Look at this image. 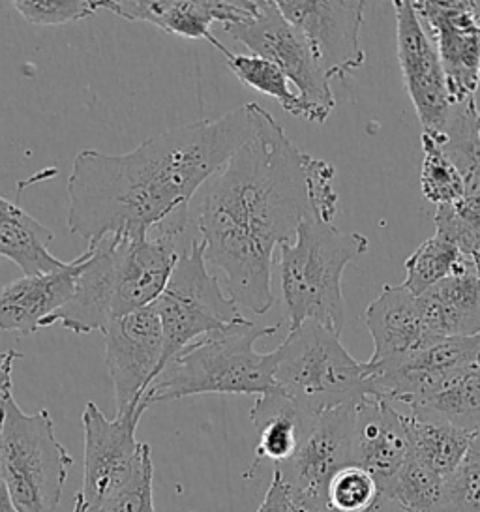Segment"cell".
<instances>
[{
  "label": "cell",
  "instance_id": "cell-13",
  "mask_svg": "<svg viewBox=\"0 0 480 512\" xmlns=\"http://www.w3.org/2000/svg\"><path fill=\"white\" fill-rule=\"evenodd\" d=\"M447 77L452 104L473 98L480 85V16L471 0H415Z\"/></svg>",
  "mask_w": 480,
  "mask_h": 512
},
{
  "label": "cell",
  "instance_id": "cell-7",
  "mask_svg": "<svg viewBox=\"0 0 480 512\" xmlns=\"http://www.w3.org/2000/svg\"><path fill=\"white\" fill-rule=\"evenodd\" d=\"M152 306L164 334L162 370L184 347L246 319L239 304L220 286L218 276L210 274L205 244L199 237L182 252L164 293Z\"/></svg>",
  "mask_w": 480,
  "mask_h": 512
},
{
  "label": "cell",
  "instance_id": "cell-27",
  "mask_svg": "<svg viewBox=\"0 0 480 512\" xmlns=\"http://www.w3.org/2000/svg\"><path fill=\"white\" fill-rule=\"evenodd\" d=\"M422 169H420V190L422 196L437 207L450 205L464 196V181L449 156L443 152L434 134L422 132Z\"/></svg>",
  "mask_w": 480,
  "mask_h": 512
},
{
  "label": "cell",
  "instance_id": "cell-4",
  "mask_svg": "<svg viewBox=\"0 0 480 512\" xmlns=\"http://www.w3.org/2000/svg\"><path fill=\"white\" fill-rule=\"evenodd\" d=\"M370 242L362 233H344L317 218H306L295 237L280 246V274L291 329L312 321L342 334L345 267L364 256Z\"/></svg>",
  "mask_w": 480,
  "mask_h": 512
},
{
  "label": "cell",
  "instance_id": "cell-9",
  "mask_svg": "<svg viewBox=\"0 0 480 512\" xmlns=\"http://www.w3.org/2000/svg\"><path fill=\"white\" fill-rule=\"evenodd\" d=\"M224 31L246 47L250 55L276 64L302 100L327 122L336 107L329 77L325 76L304 36L282 16L274 0H259V12L252 21L224 27Z\"/></svg>",
  "mask_w": 480,
  "mask_h": 512
},
{
  "label": "cell",
  "instance_id": "cell-17",
  "mask_svg": "<svg viewBox=\"0 0 480 512\" xmlns=\"http://www.w3.org/2000/svg\"><path fill=\"white\" fill-rule=\"evenodd\" d=\"M366 327L374 338V355L366 362L368 374L404 362L434 338L424 327L417 297L402 286L383 287L366 308Z\"/></svg>",
  "mask_w": 480,
  "mask_h": 512
},
{
  "label": "cell",
  "instance_id": "cell-20",
  "mask_svg": "<svg viewBox=\"0 0 480 512\" xmlns=\"http://www.w3.org/2000/svg\"><path fill=\"white\" fill-rule=\"evenodd\" d=\"M53 231L23 211L17 203L0 196V257L15 263L23 276L60 271L68 261H60L49 250Z\"/></svg>",
  "mask_w": 480,
  "mask_h": 512
},
{
  "label": "cell",
  "instance_id": "cell-30",
  "mask_svg": "<svg viewBox=\"0 0 480 512\" xmlns=\"http://www.w3.org/2000/svg\"><path fill=\"white\" fill-rule=\"evenodd\" d=\"M435 235L449 241L465 257L480 250V196H462L435 212Z\"/></svg>",
  "mask_w": 480,
  "mask_h": 512
},
{
  "label": "cell",
  "instance_id": "cell-36",
  "mask_svg": "<svg viewBox=\"0 0 480 512\" xmlns=\"http://www.w3.org/2000/svg\"><path fill=\"white\" fill-rule=\"evenodd\" d=\"M325 512H332L327 509ZM360 512H407L400 503H396L392 497L385 496V494H379L374 503Z\"/></svg>",
  "mask_w": 480,
  "mask_h": 512
},
{
  "label": "cell",
  "instance_id": "cell-2",
  "mask_svg": "<svg viewBox=\"0 0 480 512\" xmlns=\"http://www.w3.org/2000/svg\"><path fill=\"white\" fill-rule=\"evenodd\" d=\"M255 134V102L220 119L192 122L145 139L126 154L77 152L68 177L66 226L87 244L107 237H147L199 190Z\"/></svg>",
  "mask_w": 480,
  "mask_h": 512
},
{
  "label": "cell",
  "instance_id": "cell-32",
  "mask_svg": "<svg viewBox=\"0 0 480 512\" xmlns=\"http://www.w3.org/2000/svg\"><path fill=\"white\" fill-rule=\"evenodd\" d=\"M12 4L29 23L40 27L68 25L98 10L96 0H15Z\"/></svg>",
  "mask_w": 480,
  "mask_h": 512
},
{
  "label": "cell",
  "instance_id": "cell-8",
  "mask_svg": "<svg viewBox=\"0 0 480 512\" xmlns=\"http://www.w3.org/2000/svg\"><path fill=\"white\" fill-rule=\"evenodd\" d=\"M147 404L128 409L115 419H107L104 411L89 402L83 411L85 430V466L83 490L85 512H96L109 497L115 496L134 477L149 443H139L135 432Z\"/></svg>",
  "mask_w": 480,
  "mask_h": 512
},
{
  "label": "cell",
  "instance_id": "cell-31",
  "mask_svg": "<svg viewBox=\"0 0 480 512\" xmlns=\"http://www.w3.org/2000/svg\"><path fill=\"white\" fill-rule=\"evenodd\" d=\"M381 494L374 477L357 466L340 469L330 481L327 509L332 512H360Z\"/></svg>",
  "mask_w": 480,
  "mask_h": 512
},
{
  "label": "cell",
  "instance_id": "cell-39",
  "mask_svg": "<svg viewBox=\"0 0 480 512\" xmlns=\"http://www.w3.org/2000/svg\"><path fill=\"white\" fill-rule=\"evenodd\" d=\"M471 261H473V265H475V271H477V274H479L480 278V250L477 252V254H473V256H471Z\"/></svg>",
  "mask_w": 480,
  "mask_h": 512
},
{
  "label": "cell",
  "instance_id": "cell-29",
  "mask_svg": "<svg viewBox=\"0 0 480 512\" xmlns=\"http://www.w3.org/2000/svg\"><path fill=\"white\" fill-rule=\"evenodd\" d=\"M443 481L445 479L407 454L404 464L381 494L392 497L407 512H432Z\"/></svg>",
  "mask_w": 480,
  "mask_h": 512
},
{
  "label": "cell",
  "instance_id": "cell-25",
  "mask_svg": "<svg viewBox=\"0 0 480 512\" xmlns=\"http://www.w3.org/2000/svg\"><path fill=\"white\" fill-rule=\"evenodd\" d=\"M225 59H227L229 70L239 77L244 87L274 98L285 113L293 117H300L314 124H325L323 117L315 111L314 107L304 102L297 89L291 87L289 79L276 64L255 55H240V53H229Z\"/></svg>",
  "mask_w": 480,
  "mask_h": 512
},
{
  "label": "cell",
  "instance_id": "cell-34",
  "mask_svg": "<svg viewBox=\"0 0 480 512\" xmlns=\"http://www.w3.org/2000/svg\"><path fill=\"white\" fill-rule=\"evenodd\" d=\"M257 512H304L299 505L289 497L282 481L272 475L269 490L265 494L263 503L259 505Z\"/></svg>",
  "mask_w": 480,
  "mask_h": 512
},
{
  "label": "cell",
  "instance_id": "cell-35",
  "mask_svg": "<svg viewBox=\"0 0 480 512\" xmlns=\"http://www.w3.org/2000/svg\"><path fill=\"white\" fill-rule=\"evenodd\" d=\"M23 357L21 351L8 349L0 353V424L4 415V404L10 394H14V368L15 362Z\"/></svg>",
  "mask_w": 480,
  "mask_h": 512
},
{
  "label": "cell",
  "instance_id": "cell-6",
  "mask_svg": "<svg viewBox=\"0 0 480 512\" xmlns=\"http://www.w3.org/2000/svg\"><path fill=\"white\" fill-rule=\"evenodd\" d=\"M72 456L60 445L47 409L25 413L14 394L0 424V475L19 512H57Z\"/></svg>",
  "mask_w": 480,
  "mask_h": 512
},
{
  "label": "cell",
  "instance_id": "cell-18",
  "mask_svg": "<svg viewBox=\"0 0 480 512\" xmlns=\"http://www.w3.org/2000/svg\"><path fill=\"white\" fill-rule=\"evenodd\" d=\"M83 254L60 271L23 276L0 287V332L29 336L72 299Z\"/></svg>",
  "mask_w": 480,
  "mask_h": 512
},
{
  "label": "cell",
  "instance_id": "cell-16",
  "mask_svg": "<svg viewBox=\"0 0 480 512\" xmlns=\"http://www.w3.org/2000/svg\"><path fill=\"white\" fill-rule=\"evenodd\" d=\"M409 454L407 415L374 394L353 406L351 466L368 471L379 490L398 473Z\"/></svg>",
  "mask_w": 480,
  "mask_h": 512
},
{
  "label": "cell",
  "instance_id": "cell-42",
  "mask_svg": "<svg viewBox=\"0 0 480 512\" xmlns=\"http://www.w3.org/2000/svg\"><path fill=\"white\" fill-rule=\"evenodd\" d=\"M323 512H325V511H323Z\"/></svg>",
  "mask_w": 480,
  "mask_h": 512
},
{
  "label": "cell",
  "instance_id": "cell-41",
  "mask_svg": "<svg viewBox=\"0 0 480 512\" xmlns=\"http://www.w3.org/2000/svg\"><path fill=\"white\" fill-rule=\"evenodd\" d=\"M475 434H480V428H479V430H477V432H475Z\"/></svg>",
  "mask_w": 480,
  "mask_h": 512
},
{
  "label": "cell",
  "instance_id": "cell-1",
  "mask_svg": "<svg viewBox=\"0 0 480 512\" xmlns=\"http://www.w3.org/2000/svg\"><path fill=\"white\" fill-rule=\"evenodd\" d=\"M336 169L299 151L255 104V134L197 194L195 229L207 265L224 272L227 295L255 316L274 306V250L306 218L332 224L340 203Z\"/></svg>",
  "mask_w": 480,
  "mask_h": 512
},
{
  "label": "cell",
  "instance_id": "cell-14",
  "mask_svg": "<svg viewBox=\"0 0 480 512\" xmlns=\"http://www.w3.org/2000/svg\"><path fill=\"white\" fill-rule=\"evenodd\" d=\"M396 46L405 89L417 109L422 132L441 134L452 100L443 64L411 0H396Z\"/></svg>",
  "mask_w": 480,
  "mask_h": 512
},
{
  "label": "cell",
  "instance_id": "cell-22",
  "mask_svg": "<svg viewBox=\"0 0 480 512\" xmlns=\"http://www.w3.org/2000/svg\"><path fill=\"white\" fill-rule=\"evenodd\" d=\"M409 415L447 422L475 434L480 428V361L409 407Z\"/></svg>",
  "mask_w": 480,
  "mask_h": 512
},
{
  "label": "cell",
  "instance_id": "cell-3",
  "mask_svg": "<svg viewBox=\"0 0 480 512\" xmlns=\"http://www.w3.org/2000/svg\"><path fill=\"white\" fill-rule=\"evenodd\" d=\"M278 325L261 327L244 319L184 347L152 381L143 404L173 402L197 394H276L274 353H257L255 342Z\"/></svg>",
  "mask_w": 480,
  "mask_h": 512
},
{
  "label": "cell",
  "instance_id": "cell-24",
  "mask_svg": "<svg viewBox=\"0 0 480 512\" xmlns=\"http://www.w3.org/2000/svg\"><path fill=\"white\" fill-rule=\"evenodd\" d=\"M434 136L458 169L464 181V196H480L479 111L475 96L454 104L445 128Z\"/></svg>",
  "mask_w": 480,
  "mask_h": 512
},
{
  "label": "cell",
  "instance_id": "cell-5",
  "mask_svg": "<svg viewBox=\"0 0 480 512\" xmlns=\"http://www.w3.org/2000/svg\"><path fill=\"white\" fill-rule=\"evenodd\" d=\"M272 353L278 394L312 417L372 394L366 362L353 359L340 336L319 323L306 321L289 331Z\"/></svg>",
  "mask_w": 480,
  "mask_h": 512
},
{
  "label": "cell",
  "instance_id": "cell-11",
  "mask_svg": "<svg viewBox=\"0 0 480 512\" xmlns=\"http://www.w3.org/2000/svg\"><path fill=\"white\" fill-rule=\"evenodd\" d=\"M282 16L304 36L325 76L345 79L366 62L360 46L362 0H278Z\"/></svg>",
  "mask_w": 480,
  "mask_h": 512
},
{
  "label": "cell",
  "instance_id": "cell-38",
  "mask_svg": "<svg viewBox=\"0 0 480 512\" xmlns=\"http://www.w3.org/2000/svg\"><path fill=\"white\" fill-rule=\"evenodd\" d=\"M72 512H85V501H83L81 494H77V497H75L74 511Z\"/></svg>",
  "mask_w": 480,
  "mask_h": 512
},
{
  "label": "cell",
  "instance_id": "cell-26",
  "mask_svg": "<svg viewBox=\"0 0 480 512\" xmlns=\"http://www.w3.org/2000/svg\"><path fill=\"white\" fill-rule=\"evenodd\" d=\"M456 246L434 235L422 242L419 248L405 261V287L413 297H420L424 291L445 280L450 272L464 259Z\"/></svg>",
  "mask_w": 480,
  "mask_h": 512
},
{
  "label": "cell",
  "instance_id": "cell-19",
  "mask_svg": "<svg viewBox=\"0 0 480 512\" xmlns=\"http://www.w3.org/2000/svg\"><path fill=\"white\" fill-rule=\"evenodd\" d=\"M417 304L432 336H480V278L471 257H464L445 280L417 297Z\"/></svg>",
  "mask_w": 480,
  "mask_h": 512
},
{
  "label": "cell",
  "instance_id": "cell-12",
  "mask_svg": "<svg viewBox=\"0 0 480 512\" xmlns=\"http://www.w3.org/2000/svg\"><path fill=\"white\" fill-rule=\"evenodd\" d=\"M105 366L113 381L117 415L139 406L162 372L164 334L154 306L119 317L104 332Z\"/></svg>",
  "mask_w": 480,
  "mask_h": 512
},
{
  "label": "cell",
  "instance_id": "cell-33",
  "mask_svg": "<svg viewBox=\"0 0 480 512\" xmlns=\"http://www.w3.org/2000/svg\"><path fill=\"white\" fill-rule=\"evenodd\" d=\"M154 464L152 449L143 456L141 466L137 467L130 482L120 488L113 497H109L96 512H156L154 511Z\"/></svg>",
  "mask_w": 480,
  "mask_h": 512
},
{
  "label": "cell",
  "instance_id": "cell-10",
  "mask_svg": "<svg viewBox=\"0 0 480 512\" xmlns=\"http://www.w3.org/2000/svg\"><path fill=\"white\" fill-rule=\"evenodd\" d=\"M353 406L314 417L299 449L287 462L274 467V475L304 512L327 511L330 481L340 469L351 466Z\"/></svg>",
  "mask_w": 480,
  "mask_h": 512
},
{
  "label": "cell",
  "instance_id": "cell-40",
  "mask_svg": "<svg viewBox=\"0 0 480 512\" xmlns=\"http://www.w3.org/2000/svg\"><path fill=\"white\" fill-rule=\"evenodd\" d=\"M479 139H480V113H479Z\"/></svg>",
  "mask_w": 480,
  "mask_h": 512
},
{
  "label": "cell",
  "instance_id": "cell-21",
  "mask_svg": "<svg viewBox=\"0 0 480 512\" xmlns=\"http://www.w3.org/2000/svg\"><path fill=\"white\" fill-rule=\"evenodd\" d=\"M250 419L259 434L255 464L267 460L276 467L287 462L299 449L314 417L276 392L257 396L254 407L250 409Z\"/></svg>",
  "mask_w": 480,
  "mask_h": 512
},
{
  "label": "cell",
  "instance_id": "cell-23",
  "mask_svg": "<svg viewBox=\"0 0 480 512\" xmlns=\"http://www.w3.org/2000/svg\"><path fill=\"white\" fill-rule=\"evenodd\" d=\"M407 430L409 456L434 471L441 479H447L462 464L473 436L447 422L422 419L415 415H407Z\"/></svg>",
  "mask_w": 480,
  "mask_h": 512
},
{
  "label": "cell",
  "instance_id": "cell-15",
  "mask_svg": "<svg viewBox=\"0 0 480 512\" xmlns=\"http://www.w3.org/2000/svg\"><path fill=\"white\" fill-rule=\"evenodd\" d=\"M98 10H109L126 21H143L188 40H207L224 57L231 51L212 34V25L233 27L252 21L259 0H96Z\"/></svg>",
  "mask_w": 480,
  "mask_h": 512
},
{
  "label": "cell",
  "instance_id": "cell-28",
  "mask_svg": "<svg viewBox=\"0 0 480 512\" xmlns=\"http://www.w3.org/2000/svg\"><path fill=\"white\" fill-rule=\"evenodd\" d=\"M432 512H480V434H473L462 464L441 484Z\"/></svg>",
  "mask_w": 480,
  "mask_h": 512
},
{
  "label": "cell",
  "instance_id": "cell-37",
  "mask_svg": "<svg viewBox=\"0 0 480 512\" xmlns=\"http://www.w3.org/2000/svg\"><path fill=\"white\" fill-rule=\"evenodd\" d=\"M0 512H19L15 509L14 501L8 494V488L2 481V475H0Z\"/></svg>",
  "mask_w": 480,
  "mask_h": 512
}]
</instances>
